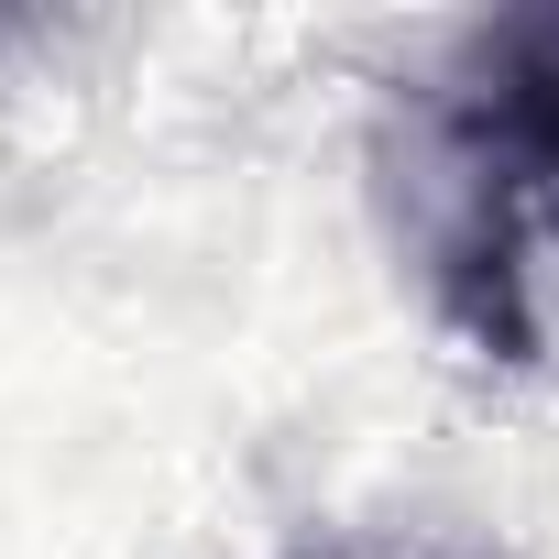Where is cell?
<instances>
[{"instance_id":"obj_1","label":"cell","mask_w":559,"mask_h":559,"mask_svg":"<svg viewBox=\"0 0 559 559\" xmlns=\"http://www.w3.org/2000/svg\"><path fill=\"white\" fill-rule=\"evenodd\" d=\"M515 198L559 209V12L483 23L461 78L428 110V165H417V230L439 308L483 352H526L515 308Z\"/></svg>"}]
</instances>
